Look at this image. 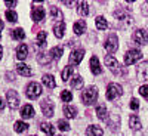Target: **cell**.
<instances>
[{
  "instance_id": "cell-18",
  "label": "cell",
  "mask_w": 148,
  "mask_h": 136,
  "mask_svg": "<svg viewBox=\"0 0 148 136\" xmlns=\"http://www.w3.org/2000/svg\"><path fill=\"white\" fill-rule=\"evenodd\" d=\"M77 12L80 15H89V3L88 2H77Z\"/></svg>"
},
{
  "instance_id": "cell-17",
  "label": "cell",
  "mask_w": 148,
  "mask_h": 136,
  "mask_svg": "<svg viewBox=\"0 0 148 136\" xmlns=\"http://www.w3.org/2000/svg\"><path fill=\"white\" fill-rule=\"evenodd\" d=\"M21 115H22V118H33L34 117V108L31 105H24L21 109Z\"/></svg>"
},
{
  "instance_id": "cell-37",
  "label": "cell",
  "mask_w": 148,
  "mask_h": 136,
  "mask_svg": "<svg viewBox=\"0 0 148 136\" xmlns=\"http://www.w3.org/2000/svg\"><path fill=\"white\" fill-rule=\"evenodd\" d=\"M58 127H59L61 132H68L70 130V124H68L65 120H59L58 121Z\"/></svg>"
},
{
  "instance_id": "cell-46",
  "label": "cell",
  "mask_w": 148,
  "mask_h": 136,
  "mask_svg": "<svg viewBox=\"0 0 148 136\" xmlns=\"http://www.w3.org/2000/svg\"><path fill=\"white\" fill-rule=\"evenodd\" d=\"M33 136H36V135H33Z\"/></svg>"
},
{
  "instance_id": "cell-14",
  "label": "cell",
  "mask_w": 148,
  "mask_h": 136,
  "mask_svg": "<svg viewBox=\"0 0 148 136\" xmlns=\"http://www.w3.org/2000/svg\"><path fill=\"white\" fill-rule=\"evenodd\" d=\"M27 56H28V46H27L25 43H22V44H19L18 49H16V58L21 59V61H24Z\"/></svg>"
},
{
  "instance_id": "cell-33",
  "label": "cell",
  "mask_w": 148,
  "mask_h": 136,
  "mask_svg": "<svg viewBox=\"0 0 148 136\" xmlns=\"http://www.w3.org/2000/svg\"><path fill=\"white\" fill-rule=\"evenodd\" d=\"M37 44L42 46V47L46 44V33L45 31H40L39 34H37Z\"/></svg>"
},
{
  "instance_id": "cell-13",
  "label": "cell",
  "mask_w": 148,
  "mask_h": 136,
  "mask_svg": "<svg viewBox=\"0 0 148 136\" xmlns=\"http://www.w3.org/2000/svg\"><path fill=\"white\" fill-rule=\"evenodd\" d=\"M64 31H65V22L64 21H58L53 25V33L58 39H62L64 37Z\"/></svg>"
},
{
  "instance_id": "cell-45",
  "label": "cell",
  "mask_w": 148,
  "mask_h": 136,
  "mask_svg": "<svg viewBox=\"0 0 148 136\" xmlns=\"http://www.w3.org/2000/svg\"><path fill=\"white\" fill-rule=\"evenodd\" d=\"M2 55H3V47L0 46V59H2Z\"/></svg>"
},
{
  "instance_id": "cell-21",
  "label": "cell",
  "mask_w": 148,
  "mask_h": 136,
  "mask_svg": "<svg viewBox=\"0 0 148 136\" xmlns=\"http://www.w3.org/2000/svg\"><path fill=\"white\" fill-rule=\"evenodd\" d=\"M42 80H43V83L47 86L49 89H53L55 86H56V83H55V79H53V76H51V74H45Z\"/></svg>"
},
{
  "instance_id": "cell-35",
  "label": "cell",
  "mask_w": 148,
  "mask_h": 136,
  "mask_svg": "<svg viewBox=\"0 0 148 136\" xmlns=\"http://www.w3.org/2000/svg\"><path fill=\"white\" fill-rule=\"evenodd\" d=\"M61 99H62L64 102H71V99H73L71 92L70 90H62L61 92Z\"/></svg>"
},
{
  "instance_id": "cell-2",
  "label": "cell",
  "mask_w": 148,
  "mask_h": 136,
  "mask_svg": "<svg viewBox=\"0 0 148 136\" xmlns=\"http://www.w3.org/2000/svg\"><path fill=\"white\" fill-rule=\"evenodd\" d=\"M98 99V89L95 87V86H90V87H88L86 90H83L82 93V101L86 104V105H93Z\"/></svg>"
},
{
  "instance_id": "cell-32",
  "label": "cell",
  "mask_w": 148,
  "mask_h": 136,
  "mask_svg": "<svg viewBox=\"0 0 148 136\" xmlns=\"http://www.w3.org/2000/svg\"><path fill=\"white\" fill-rule=\"evenodd\" d=\"M71 72H73V67H65V70H62V72H61V77H62L64 81L70 80V76H71Z\"/></svg>"
},
{
  "instance_id": "cell-19",
  "label": "cell",
  "mask_w": 148,
  "mask_h": 136,
  "mask_svg": "<svg viewBox=\"0 0 148 136\" xmlns=\"http://www.w3.org/2000/svg\"><path fill=\"white\" fill-rule=\"evenodd\" d=\"M129 124H130V127L133 129V130H141V127H142V124H141V120L136 117V115H130V118H129Z\"/></svg>"
},
{
  "instance_id": "cell-41",
  "label": "cell",
  "mask_w": 148,
  "mask_h": 136,
  "mask_svg": "<svg viewBox=\"0 0 148 136\" xmlns=\"http://www.w3.org/2000/svg\"><path fill=\"white\" fill-rule=\"evenodd\" d=\"M5 5H6L8 8H14V6L18 5V2H5Z\"/></svg>"
},
{
  "instance_id": "cell-11",
  "label": "cell",
  "mask_w": 148,
  "mask_h": 136,
  "mask_svg": "<svg viewBox=\"0 0 148 136\" xmlns=\"http://www.w3.org/2000/svg\"><path fill=\"white\" fill-rule=\"evenodd\" d=\"M133 40L138 44H147L148 43V33L144 30H136L133 33Z\"/></svg>"
},
{
  "instance_id": "cell-5",
  "label": "cell",
  "mask_w": 148,
  "mask_h": 136,
  "mask_svg": "<svg viewBox=\"0 0 148 136\" xmlns=\"http://www.w3.org/2000/svg\"><path fill=\"white\" fill-rule=\"evenodd\" d=\"M104 47H105V51H107L108 53H114V52L117 51L119 40H117V36H116L114 33L108 36V39H107L105 43H104Z\"/></svg>"
},
{
  "instance_id": "cell-3",
  "label": "cell",
  "mask_w": 148,
  "mask_h": 136,
  "mask_svg": "<svg viewBox=\"0 0 148 136\" xmlns=\"http://www.w3.org/2000/svg\"><path fill=\"white\" fill-rule=\"evenodd\" d=\"M121 95H123V87H121L120 84H117V83H111V84H108L107 93H105L107 99L114 101L116 98H119V96H121Z\"/></svg>"
},
{
  "instance_id": "cell-27",
  "label": "cell",
  "mask_w": 148,
  "mask_h": 136,
  "mask_svg": "<svg viewBox=\"0 0 148 136\" xmlns=\"http://www.w3.org/2000/svg\"><path fill=\"white\" fill-rule=\"evenodd\" d=\"M95 24H96V28L98 30H107V27H108V24H107V21H105L104 16H98L95 19Z\"/></svg>"
},
{
  "instance_id": "cell-22",
  "label": "cell",
  "mask_w": 148,
  "mask_h": 136,
  "mask_svg": "<svg viewBox=\"0 0 148 136\" xmlns=\"http://www.w3.org/2000/svg\"><path fill=\"white\" fill-rule=\"evenodd\" d=\"M86 133L90 135V136H102L104 130L101 127H98V126H89L88 129H86Z\"/></svg>"
},
{
  "instance_id": "cell-24",
  "label": "cell",
  "mask_w": 148,
  "mask_h": 136,
  "mask_svg": "<svg viewBox=\"0 0 148 136\" xmlns=\"http://www.w3.org/2000/svg\"><path fill=\"white\" fill-rule=\"evenodd\" d=\"M86 31V22L84 21H77L76 24H74V33H76L77 36L83 34Z\"/></svg>"
},
{
  "instance_id": "cell-30",
  "label": "cell",
  "mask_w": 148,
  "mask_h": 136,
  "mask_svg": "<svg viewBox=\"0 0 148 136\" xmlns=\"http://www.w3.org/2000/svg\"><path fill=\"white\" fill-rule=\"evenodd\" d=\"M51 56H52V59H59L61 58V55L64 53V49L62 47H53V49H51Z\"/></svg>"
},
{
  "instance_id": "cell-25",
  "label": "cell",
  "mask_w": 148,
  "mask_h": 136,
  "mask_svg": "<svg viewBox=\"0 0 148 136\" xmlns=\"http://www.w3.org/2000/svg\"><path fill=\"white\" fill-rule=\"evenodd\" d=\"M64 114H65V117H68V118H74L76 117V114H77V109L74 108V107H70V105H64Z\"/></svg>"
},
{
  "instance_id": "cell-39",
  "label": "cell",
  "mask_w": 148,
  "mask_h": 136,
  "mask_svg": "<svg viewBox=\"0 0 148 136\" xmlns=\"http://www.w3.org/2000/svg\"><path fill=\"white\" fill-rule=\"evenodd\" d=\"M139 93L148 101V86H147V84H145V86H141V87H139Z\"/></svg>"
},
{
  "instance_id": "cell-4",
  "label": "cell",
  "mask_w": 148,
  "mask_h": 136,
  "mask_svg": "<svg viewBox=\"0 0 148 136\" xmlns=\"http://www.w3.org/2000/svg\"><path fill=\"white\" fill-rule=\"evenodd\" d=\"M27 96L30 99H37L40 95H42V86L36 81H31L28 86H27V90H25Z\"/></svg>"
},
{
  "instance_id": "cell-26",
  "label": "cell",
  "mask_w": 148,
  "mask_h": 136,
  "mask_svg": "<svg viewBox=\"0 0 148 136\" xmlns=\"http://www.w3.org/2000/svg\"><path fill=\"white\" fill-rule=\"evenodd\" d=\"M96 114H98V118L102 120V121H107L108 115H107V108L104 105H99V107H96Z\"/></svg>"
},
{
  "instance_id": "cell-9",
  "label": "cell",
  "mask_w": 148,
  "mask_h": 136,
  "mask_svg": "<svg viewBox=\"0 0 148 136\" xmlns=\"http://www.w3.org/2000/svg\"><path fill=\"white\" fill-rule=\"evenodd\" d=\"M136 77L141 81L148 80V61H145V62L138 65V68H136Z\"/></svg>"
},
{
  "instance_id": "cell-31",
  "label": "cell",
  "mask_w": 148,
  "mask_h": 136,
  "mask_svg": "<svg viewBox=\"0 0 148 136\" xmlns=\"http://www.w3.org/2000/svg\"><path fill=\"white\" fill-rule=\"evenodd\" d=\"M27 129H28L27 123H24V121H16V123H15V132L21 133V132H25Z\"/></svg>"
},
{
  "instance_id": "cell-34",
  "label": "cell",
  "mask_w": 148,
  "mask_h": 136,
  "mask_svg": "<svg viewBox=\"0 0 148 136\" xmlns=\"http://www.w3.org/2000/svg\"><path fill=\"white\" fill-rule=\"evenodd\" d=\"M6 19L10 21V22H16L18 21V14L14 12V10H8L6 12Z\"/></svg>"
},
{
  "instance_id": "cell-8",
  "label": "cell",
  "mask_w": 148,
  "mask_h": 136,
  "mask_svg": "<svg viewBox=\"0 0 148 136\" xmlns=\"http://www.w3.org/2000/svg\"><path fill=\"white\" fill-rule=\"evenodd\" d=\"M40 108H42V113H43L46 117H52V115H53L55 107H53V102H52L51 99L42 101V102H40Z\"/></svg>"
},
{
  "instance_id": "cell-43",
  "label": "cell",
  "mask_w": 148,
  "mask_h": 136,
  "mask_svg": "<svg viewBox=\"0 0 148 136\" xmlns=\"http://www.w3.org/2000/svg\"><path fill=\"white\" fill-rule=\"evenodd\" d=\"M3 108H5V102L0 99V109H3Z\"/></svg>"
},
{
  "instance_id": "cell-7",
  "label": "cell",
  "mask_w": 148,
  "mask_h": 136,
  "mask_svg": "<svg viewBox=\"0 0 148 136\" xmlns=\"http://www.w3.org/2000/svg\"><path fill=\"white\" fill-rule=\"evenodd\" d=\"M6 99H8V105H9L12 109H16V108H18V105H19V95H18L15 90H8Z\"/></svg>"
},
{
  "instance_id": "cell-23",
  "label": "cell",
  "mask_w": 148,
  "mask_h": 136,
  "mask_svg": "<svg viewBox=\"0 0 148 136\" xmlns=\"http://www.w3.org/2000/svg\"><path fill=\"white\" fill-rule=\"evenodd\" d=\"M114 18H117L119 21H130V19H132L123 9H117V10L114 12Z\"/></svg>"
},
{
  "instance_id": "cell-12",
  "label": "cell",
  "mask_w": 148,
  "mask_h": 136,
  "mask_svg": "<svg viewBox=\"0 0 148 136\" xmlns=\"http://www.w3.org/2000/svg\"><path fill=\"white\" fill-rule=\"evenodd\" d=\"M31 18H33V21H36V22L43 21V19H45V10H43V8L34 6L33 10H31Z\"/></svg>"
},
{
  "instance_id": "cell-36",
  "label": "cell",
  "mask_w": 148,
  "mask_h": 136,
  "mask_svg": "<svg viewBox=\"0 0 148 136\" xmlns=\"http://www.w3.org/2000/svg\"><path fill=\"white\" fill-rule=\"evenodd\" d=\"M51 15H52V18H58L59 21H62V14L58 10L56 6H51Z\"/></svg>"
},
{
  "instance_id": "cell-10",
  "label": "cell",
  "mask_w": 148,
  "mask_h": 136,
  "mask_svg": "<svg viewBox=\"0 0 148 136\" xmlns=\"http://www.w3.org/2000/svg\"><path fill=\"white\" fill-rule=\"evenodd\" d=\"M83 55H84V51L83 49H76L73 51L71 55H70V67L71 65H79L83 59Z\"/></svg>"
},
{
  "instance_id": "cell-20",
  "label": "cell",
  "mask_w": 148,
  "mask_h": 136,
  "mask_svg": "<svg viewBox=\"0 0 148 136\" xmlns=\"http://www.w3.org/2000/svg\"><path fill=\"white\" fill-rule=\"evenodd\" d=\"M40 130H43L47 136H55V127L52 124H49V123H42Z\"/></svg>"
},
{
  "instance_id": "cell-44",
  "label": "cell",
  "mask_w": 148,
  "mask_h": 136,
  "mask_svg": "<svg viewBox=\"0 0 148 136\" xmlns=\"http://www.w3.org/2000/svg\"><path fill=\"white\" fill-rule=\"evenodd\" d=\"M3 27H5V24H3L2 19H0V30H3Z\"/></svg>"
},
{
  "instance_id": "cell-15",
  "label": "cell",
  "mask_w": 148,
  "mask_h": 136,
  "mask_svg": "<svg viewBox=\"0 0 148 136\" xmlns=\"http://www.w3.org/2000/svg\"><path fill=\"white\" fill-rule=\"evenodd\" d=\"M90 71L95 74V76H98V74L102 72V68H101L99 61H98L96 56H92V58H90Z\"/></svg>"
},
{
  "instance_id": "cell-16",
  "label": "cell",
  "mask_w": 148,
  "mask_h": 136,
  "mask_svg": "<svg viewBox=\"0 0 148 136\" xmlns=\"http://www.w3.org/2000/svg\"><path fill=\"white\" fill-rule=\"evenodd\" d=\"M16 71H18V74H21V76H24V77H30L33 74L31 68L28 65H25V64H18L16 65Z\"/></svg>"
},
{
  "instance_id": "cell-29",
  "label": "cell",
  "mask_w": 148,
  "mask_h": 136,
  "mask_svg": "<svg viewBox=\"0 0 148 136\" xmlns=\"http://www.w3.org/2000/svg\"><path fill=\"white\" fill-rule=\"evenodd\" d=\"M82 86H83V79L80 76H74L73 80H71V87L73 89H79V87H82Z\"/></svg>"
},
{
  "instance_id": "cell-38",
  "label": "cell",
  "mask_w": 148,
  "mask_h": 136,
  "mask_svg": "<svg viewBox=\"0 0 148 136\" xmlns=\"http://www.w3.org/2000/svg\"><path fill=\"white\" fill-rule=\"evenodd\" d=\"M51 61H52L51 53H46V56H43V55H42V56L39 58V62H40V64H49Z\"/></svg>"
},
{
  "instance_id": "cell-40",
  "label": "cell",
  "mask_w": 148,
  "mask_h": 136,
  "mask_svg": "<svg viewBox=\"0 0 148 136\" xmlns=\"http://www.w3.org/2000/svg\"><path fill=\"white\" fill-rule=\"evenodd\" d=\"M130 108H132V109H138V108H139V101L135 99V98H132V101H130Z\"/></svg>"
},
{
  "instance_id": "cell-28",
  "label": "cell",
  "mask_w": 148,
  "mask_h": 136,
  "mask_svg": "<svg viewBox=\"0 0 148 136\" xmlns=\"http://www.w3.org/2000/svg\"><path fill=\"white\" fill-rule=\"evenodd\" d=\"M12 37L15 40H24L25 39V33H24L22 28H15V30H12Z\"/></svg>"
},
{
  "instance_id": "cell-1",
  "label": "cell",
  "mask_w": 148,
  "mask_h": 136,
  "mask_svg": "<svg viewBox=\"0 0 148 136\" xmlns=\"http://www.w3.org/2000/svg\"><path fill=\"white\" fill-rule=\"evenodd\" d=\"M105 65L110 68V71L113 72L114 76H120V77H125V76H126V68L121 67V65L117 62V59L113 58L111 55L105 56Z\"/></svg>"
},
{
  "instance_id": "cell-6",
  "label": "cell",
  "mask_w": 148,
  "mask_h": 136,
  "mask_svg": "<svg viewBox=\"0 0 148 136\" xmlns=\"http://www.w3.org/2000/svg\"><path fill=\"white\" fill-rule=\"evenodd\" d=\"M141 58H142L141 51H136V49H130V51L126 52V55H125V64H126V65H132V64L136 62V61H139Z\"/></svg>"
},
{
  "instance_id": "cell-42",
  "label": "cell",
  "mask_w": 148,
  "mask_h": 136,
  "mask_svg": "<svg viewBox=\"0 0 148 136\" xmlns=\"http://www.w3.org/2000/svg\"><path fill=\"white\" fill-rule=\"evenodd\" d=\"M64 3H65L67 6H73V5H74V2H71V0H67V2H64Z\"/></svg>"
}]
</instances>
